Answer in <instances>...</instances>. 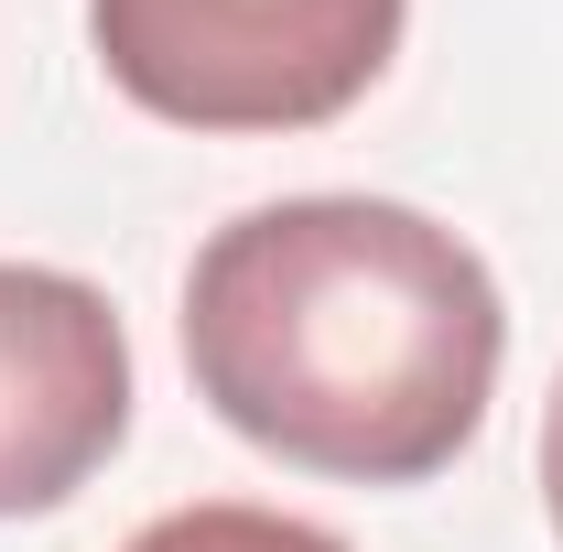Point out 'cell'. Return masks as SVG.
I'll return each mask as SVG.
<instances>
[{"mask_svg":"<svg viewBox=\"0 0 563 552\" xmlns=\"http://www.w3.org/2000/svg\"><path fill=\"white\" fill-rule=\"evenodd\" d=\"M509 303L488 261L390 196H282L185 272V379L239 444L303 477L422 487L498 401Z\"/></svg>","mask_w":563,"mask_h":552,"instance_id":"obj_1","label":"cell"},{"mask_svg":"<svg viewBox=\"0 0 563 552\" xmlns=\"http://www.w3.org/2000/svg\"><path fill=\"white\" fill-rule=\"evenodd\" d=\"M412 0H87L109 87L163 131H325L390 76Z\"/></svg>","mask_w":563,"mask_h":552,"instance_id":"obj_2","label":"cell"},{"mask_svg":"<svg viewBox=\"0 0 563 552\" xmlns=\"http://www.w3.org/2000/svg\"><path fill=\"white\" fill-rule=\"evenodd\" d=\"M120 552H347L336 531L292 520V509H250V498H196V509H163L141 520Z\"/></svg>","mask_w":563,"mask_h":552,"instance_id":"obj_4","label":"cell"},{"mask_svg":"<svg viewBox=\"0 0 563 552\" xmlns=\"http://www.w3.org/2000/svg\"><path fill=\"white\" fill-rule=\"evenodd\" d=\"M542 509L563 531V379H553V412H542Z\"/></svg>","mask_w":563,"mask_h":552,"instance_id":"obj_5","label":"cell"},{"mask_svg":"<svg viewBox=\"0 0 563 552\" xmlns=\"http://www.w3.org/2000/svg\"><path fill=\"white\" fill-rule=\"evenodd\" d=\"M131 433L120 303L76 272L0 261V520H44Z\"/></svg>","mask_w":563,"mask_h":552,"instance_id":"obj_3","label":"cell"}]
</instances>
